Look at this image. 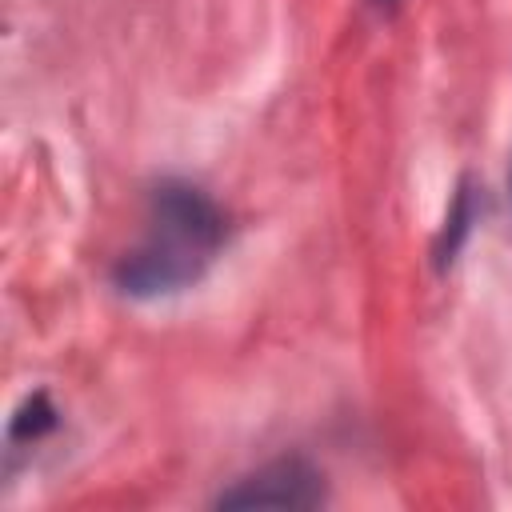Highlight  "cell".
<instances>
[{
	"label": "cell",
	"mask_w": 512,
	"mask_h": 512,
	"mask_svg": "<svg viewBox=\"0 0 512 512\" xmlns=\"http://www.w3.org/2000/svg\"><path fill=\"white\" fill-rule=\"evenodd\" d=\"M220 244L224 212L216 208V200L188 180H164L152 188L144 240L128 256H120L112 280L124 296L136 300L168 296L196 284L216 260Z\"/></svg>",
	"instance_id": "obj_1"
},
{
	"label": "cell",
	"mask_w": 512,
	"mask_h": 512,
	"mask_svg": "<svg viewBox=\"0 0 512 512\" xmlns=\"http://www.w3.org/2000/svg\"><path fill=\"white\" fill-rule=\"evenodd\" d=\"M324 500L320 472L308 460H272L216 496V508H316Z\"/></svg>",
	"instance_id": "obj_2"
},
{
	"label": "cell",
	"mask_w": 512,
	"mask_h": 512,
	"mask_svg": "<svg viewBox=\"0 0 512 512\" xmlns=\"http://www.w3.org/2000/svg\"><path fill=\"white\" fill-rule=\"evenodd\" d=\"M472 220H476L472 192H468V188H460V192H456V204H452V212H448V220H444V232H440V240H436V264H440V268H444V264H452V256L460 252V244H464V236H468Z\"/></svg>",
	"instance_id": "obj_3"
},
{
	"label": "cell",
	"mask_w": 512,
	"mask_h": 512,
	"mask_svg": "<svg viewBox=\"0 0 512 512\" xmlns=\"http://www.w3.org/2000/svg\"><path fill=\"white\" fill-rule=\"evenodd\" d=\"M52 428H56V408L48 404L44 392H36L32 400H24V408L12 416V440H40Z\"/></svg>",
	"instance_id": "obj_4"
},
{
	"label": "cell",
	"mask_w": 512,
	"mask_h": 512,
	"mask_svg": "<svg viewBox=\"0 0 512 512\" xmlns=\"http://www.w3.org/2000/svg\"><path fill=\"white\" fill-rule=\"evenodd\" d=\"M396 4H400V0H372V8H376V12H392Z\"/></svg>",
	"instance_id": "obj_5"
}]
</instances>
